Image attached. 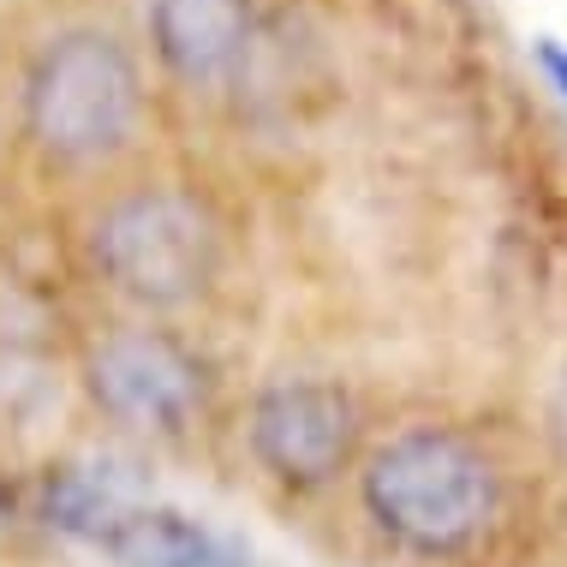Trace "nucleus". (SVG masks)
Here are the masks:
<instances>
[{
    "label": "nucleus",
    "mask_w": 567,
    "mask_h": 567,
    "mask_svg": "<svg viewBox=\"0 0 567 567\" xmlns=\"http://www.w3.org/2000/svg\"><path fill=\"white\" fill-rule=\"evenodd\" d=\"M538 66L549 72V84L561 90V102H567V49L556 37H538Z\"/></svg>",
    "instance_id": "obj_9"
},
{
    "label": "nucleus",
    "mask_w": 567,
    "mask_h": 567,
    "mask_svg": "<svg viewBox=\"0 0 567 567\" xmlns=\"http://www.w3.org/2000/svg\"><path fill=\"white\" fill-rule=\"evenodd\" d=\"M96 264L137 305H186L216 281L221 227L192 192H132L96 221Z\"/></svg>",
    "instance_id": "obj_3"
},
{
    "label": "nucleus",
    "mask_w": 567,
    "mask_h": 567,
    "mask_svg": "<svg viewBox=\"0 0 567 567\" xmlns=\"http://www.w3.org/2000/svg\"><path fill=\"white\" fill-rule=\"evenodd\" d=\"M144 84L109 30H72L49 42L24 79V126L60 162L114 156L137 126Z\"/></svg>",
    "instance_id": "obj_2"
},
{
    "label": "nucleus",
    "mask_w": 567,
    "mask_h": 567,
    "mask_svg": "<svg viewBox=\"0 0 567 567\" xmlns=\"http://www.w3.org/2000/svg\"><path fill=\"white\" fill-rule=\"evenodd\" d=\"M84 389L109 419L132 431H179L204 406V359L174 341L167 329H114L109 341L90 347Z\"/></svg>",
    "instance_id": "obj_4"
},
{
    "label": "nucleus",
    "mask_w": 567,
    "mask_h": 567,
    "mask_svg": "<svg viewBox=\"0 0 567 567\" xmlns=\"http://www.w3.org/2000/svg\"><path fill=\"white\" fill-rule=\"evenodd\" d=\"M257 466L275 484L317 489L334 472H347L352 449H359V406L347 389L317 377H287L251 401V424H245Z\"/></svg>",
    "instance_id": "obj_5"
},
{
    "label": "nucleus",
    "mask_w": 567,
    "mask_h": 567,
    "mask_svg": "<svg viewBox=\"0 0 567 567\" xmlns=\"http://www.w3.org/2000/svg\"><path fill=\"white\" fill-rule=\"evenodd\" d=\"M102 549L120 567H239V556L216 532H204L174 508H144V502L102 538Z\"/></svg>",
    "instance_id": "obj_7"
},
{
    "label": "nucleus",
    "mask_w": 567,
    "mask_h": 567,
    "mask_svg": "<svg viewBox=\"0 0 567 567\" xmlns=\"http://www.w3.org/2000/svg\"><path fill=\"white\" fill-rule=\"evenodd\" d=\"M364 514L412 556H454L496 519V466L460 431H406L364 466Z\"/></svg>",
    "instance_id": "obj_1"
},
{
    "label": "nucleus",
    "mask_w": 567,
    "mask_h": 567,
    "mask_svg": "<svg viewBox=\"0 0 567 567\" xmlns=\"http://www.w3.org/2000/svg\"><path fill=\"white\" fill-rule=\"evenodd\" d=\"M137 508V502L120 489L109 472H90V466H60L49 489H42V514H49V526L72 532V538H90L102 544L109 532L120 526Z\"/></svg>",
    "instance_id": "obj_8"
},
{
    "label": "nucleus",
    "mask_w": 567,
    "mask_h": 567,
    "mask_svg": "<svg viewBox=\"0 0 567 567\" xmlns=\"http://www.w3.org/2000/svg\"><path fill=\"white\" fill-rule=\"evenodd\" d=\"M251 0H156L150 7V37L156 54L179 79H221L251 49Z\"/></svg>",
    "instance_id": "obj_6"
}]
</instances>
